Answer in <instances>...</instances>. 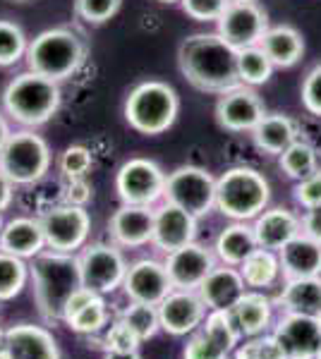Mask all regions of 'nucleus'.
<instances>
[{
    "instance_id": "nucleus-55",
    "label": "nucleus",
    "mask_w": 321,
    "mask_h": 359,
    "mask_svg": "<svg viewBox=\"0 0 321 359\" xmlns=\"http://www.w3.org/2000/svg\"><path fill=\"white\" fill-rule=\"evenodd\" d=\"M317 359H321V347H319V352H317Z\"/></svg>"
},
{
    "instance_id": "nucleus-10",
    "label": "nucleus",
    "mask_w": 321,
    "mask_h": 359,
    "mask_svg": "<svg viewBox=\"0 0 321 359\" xmlns=\"http://www.w3.org/2000/svg\"><path fill=\"white\" fill-rule=\"evenodd\" d=\"M166 172L163 168L151 158H130L120 165L115 175V189L122 204L134 206H154L163 199L166 192Z\"/></svg>"
},
{
    "instance_id": "nucleus-34",
    "label": "nucleus",
    "mask_w": 321,
    "mask_h": 359,
    "mask_svg": "<svg viewBox=\"0 0 321 359\" xmlns=\"http://www.w3.org/2000/svg\"><path fill=\"white\" fill-rule=\"evenodd\" d=\"M278 165H281V170L285 175L297 182V180L312 175V172L319 168L317 165V149H314L309 142L297 139L295 144H290V147L278 156Z\"/></svg>"
},
{
    "instance_id": "nucleus-2",
    "label": "nucleus",
    "mask_w": 321,
    "mask_h": 359,
    "mask_svg": "<svg viewBox=\"0 0 321 359\" xmlns=\"http://www.w3.org/2000/svg\"><path fill=\"white\" fill-rule=\"evenodd\" d=\"M29 276L34 283V302L39 306V314L48 323L63 321V309L67 299L81 287L77 257L44 249L29 264Z\"/></svg>"
},
{
    "instance_id": "nucleus-5",
    "label": "nucleus",
    "mask_w": 321,
    "mask_h": 359,
    "mask_svg": "<svg viewBox=\"0 0 321 359\" xmlns=\"http://www.w3.org/2000/svg\"><path fill=\"white\" fill-rule=\"evenodd\" d=\"M268 199H271L268 180L254 168H230L216 180V208L230 221H254L268 206Z\"/></svg>"
},
{
    "instance_id": "nucleus-43",
    "label": "nucleus",
    "mask_w": 321,
    "mask_h": 359,
    "mask_svg": "<svg viewBox=\"0 0 321 359\" xmlns=\"http://www.w3.org/2000/svg\"><path fill=\"white\" fill-rule=\"evenodd\" d=\"M293 196L297 201V206L307 208H314V206H321V170L312 172V175L302 177L295 182V189H293Z\"/></svg>"
},
{
    "instance_id": "nucleus-36",
    "label": "nucleus",
    "mask_w": 321,
    "mask_h": 359,
    "mask_svg": "<svg viewBox=\"0 0 321 359\" xmlns=\"http://www.w3.org/2000/svg\"><path fill=\"white\" fill-rule=\"evenodd\" d=\"M120 318L139 335V340H151L156 333L161 331L159 321V306L154 304H142V302H130L125 309L120 311Z\"/></svg>"
},
{
    "instance_id": "nucleus-31",
    "label": "nucleus",
    "mask_w": 321,
    "mask_h": 359,
    "mask_svg": "<svg viewBox=\"0 0 321 359\" xmlns=\"http://www.w3.org/2000/svg\"><path fill=\"white\" fill-rule=\"evenodd\" d=\"M237 269H240L244 285H247L249 290H266V287H273L283 278L278 252L261 249V247H256Z\"/></svg>"
},
{
    "instance_id": "nucleus-49",
    "label": "nucleus",
    "mask_w": 321,
    "mask_h": 359,
    "mask_svg": "<svg viewBox=\"0 0 321 359\" xmlns=\"http://www.w3.org/2000/svg\"><path fill=\"white\" fill-rule=\"evenodd\" d=\"M103 359H142V355H139V350H134V352H106Z\"/></svg>"
},
{
    "instance_id": "nucleus-3",
    "label": "nucleus",
    "mask_w": 321,
    "mask_h": 359,
    "mask_svg": "<svg viewBox=\"0 0 321 359\" xmlns=\"http://www.w3.org/2000/svg\"><path fill=\"white\" fill-rule=\"evenodd\" d=\"M25 57L32 72L53 82H63L81 67L86 57V43L72 29H46L29 41Z\"/></svg>"
},
{
    "instance_id": "nucleus-14",
    "label": "nucleus",
    "mask_w": 321,
    "mask_h": 359,
    "mask_svg": "<svg viewBox=\"0 0 321 359\" xmlns=\"http://www.w3.org/2000/svg\"><path fill=\"white\" fill-rule=\"evenodd\" d=\"M163 266L168 271L173 287L178 290H199V285L207 280V276L218 266L214 249L199 245V242H190V245L168 252L163 259Z\"/></svg>"
},
{
    "instance_id": "nucleus-52",
    "label": "nucleus",
    "mask_w": 321,
    "mask_h": 359,
    "mask_svg": "<svg viewBox=\"0 0 321 359\" xmlns=\"http://www.w3.org/2000/svg\"><path fill=\"white\" fill-rule=\"evenodd\" d=\"M3 345H5V331L0 328V347H3Z\"/></svg>"
},
{
    "instance_id": "nucleus-9",
    "label": "nucleus",
    "mask_w": 321,
    "mask_h": 359,
    "mask_svg": "<svg viewBox=\"0 0 321 359\" xmlns=\"http://www.w3.org/2000/svg\"><path fill=\"white\" fill-rule=\"evenodd\" d=\"M81 285L106 297L115 290H122V280L127 273V264L122 249L115 242H98V245L81 247L77 254Z\"/></svg>"
},
{
    "instance_id": "nucleus-13",
    "label": "nucleus",
    "mask_w": 321,
    "mask_h": 359,
    "mask_svg": "<svg viewBox=\"0 0 321 359\" xmlns=\"http://www.w3.org/2000/svg\"><path fill=\"white\" fill-rule=\"evenodd\" d=\"M216 25H218V34L232 48L242 50L249 46H259L268 29V17L256 0H230Z\"/></svg>"
},
{
    "instance_id": "nucleus-21",
    "label": "nucleus",
    "mask_w": 321,
    "mask_h": 359,
    "mask_svg": "<svg viewBox=\"0 0 321 359\" xmlns=\"http://www.w3.org/2000/svg\"><path fill=\"white\" fill-rule=\"evenodd\" d=\"M5 350L10 359H63L55 335L37 323H15L8 328Z\"/></svg>"
},
{
    "instance_id": "nucleus-40",
    "label": "nucleus",
    "mask_w": 321,
    "mask_h": 359,
    "mask_svg": "<svg viewBox=\"0 0 321 359\" xmlns=\"http://www.w3.org/2000/svg\"><path fill=\"white\" fill-rule=\"evenodd\" d=\"M122 0H74V13L86 25H106L118 15Z\"/></svg>"
},
{
    "instance_id": "nucleus-25",
    "label": "nucleus",
    "mask_w": 321,
    "mask_h": 359,
    "mask_svg": "<svg viewBox=\"0 0 321 359\" xmlns=\"http://www.w3.org/2000/svg\"><path fill=\"white\" fill-rule=\"evenodd\" d=\"M283 280L288 278H312L321 276V242L312 240L309 235H295L288 245L278 249Z\"/></svg>"
},
{
    "instance_id": "nucleus-23",
    "label": "nucleus",
    "mask_w": 321,
    "mask_h": 359,
    "mask_svg": "<svg viewBox=\"0 0 321 359\" xmlns=\"http://www.w3.org/2000/svg\"><path fill=\"white\" fill-rule=\"evenodd\" d=\"M273 309H276V302L264 294V290H247L232 304L230 318L242 338H254L261 333H271L276 323Z\"/></svg>"
},
{
    "instance_id": "nucleus-50",
    "label": "nucleus",
    "mask_w": 321,
    "mask_h": 359,
    "mask_svg": "<svg viewBox=\"0 0 321 359\" xmlns=\"http://www.w3.org/2000/svg\"><path fill=\"white\" fill-rule=\"evenodd\" d=\"M13 135L10 132V125H8V120L3 118V113H0V151H3V147H5V142H8V137Z\"/></svg>"
},
{
    "instance_id": "nucleus-53",
    "label": "nucleus",
    "mask_w": 321,
    "mask_h": 359,
    "mask_svg": "<svg viewBox=\"0 0 321 359\" xmlns=\"http://www.w3.org/2000/svg\"><path fill=\"white\" fill-rule=\"evenodd\" d=\"M159 3H168V5H171V3H180V0H159Z\"/></svg>"
},
{
    "instance_id": "nucleus-15",
    "label": "nucleus",
    "mask_w": 321,
    "mask_h": 359,
    "mask_svg": "<svg viewBox=\"0 0 321 359\" xmlns=\"http://www.w3.org/2000/svg\"><path fill=\"white\" fill-rule=\"evenodd\" d=\"M273 338L283 347L288 359H317L321 347V318L305 314H285L271 328Z\"/></svg>"
},
{
    "instance_id": "nucleus-12",
    "label": "nucleus",
    "mask_w": 321,
    "mask_h": 359,
    "mask_svg": "<svg viewBox=\"0 0 321 359\" xmlns=\"http://www.w3.org/2000/svg\"><path fill=\"white\" fill-rule=\"evenodd\" d=\"M230 311H209L207 318L183 347V359H230L232 350L240 345Z\"/></svg>"
},
{
    "instance_id": "nucleus-11",
    "label": "nucleus",
    "mask_w": 321,
    "mask_h": 359,
    "mask_svg": "<svg viewBox=\"0 0 321 359\" xmlns=\"http://www.w3.org/2000/svg\"><path fill=\"white\" fill-rule=\"evenodd\" d=\"M39 221L41 228H44L46 249H53V252H79L91 233V216L84 206H53Z\"/></svg>"
},
{
    "instance_id": "nucleus-20",
    "label": "nucleus",
    "mask_w": 321,
    "mask_h": 359,
    "mask_svg": "<svg viewBox=\"0 0 321 359\" xmlns=\"http://www.w3.org/2000/svg\"><path fill=\"white\" fill-rule=\"evenodd\" d=\"M197 240V218L192 213L183 211L180 206L175 204H163L156 208L154 216V245L159 252L168 254L175 252V249L190 245V242Z\"/></svg>"
},
{
    "instance_id": "nucleus-57",
    "label": "nucleus",
    "mask_w": 321,
    "mask_h": 359,
    "mask_svg": "<svg viewBox=\"0 0 321 359\" xmlns=\"http://www.w3.org/2000/svg\"><path fill=\"white\" fill-rule=\"evenodd\" d=\"M319 318H321V316H319Z\"/></svg>"
},
{
    "instance_id": "nucleus-37",
    "label": "nucleus",
    "mask_w": 321,
    "mask_h": 359,
    "mask_svg": "<svg viewBox=\"0 0 321 359\" xmlns=\"http://www.w3.org/2000/svg\"><path fill=\"white\" fill-rule=\"evenodd\" d=\"M29 41L20 25L10 20H0V67H10L27 55Z\"/></svg>"
},
{
    "instance_id": "nucleus-24",
    "label": "nucleus",
    "mask_w": 321,
    "mask_h": 359,
    "mask_svg": "<svg viewBox=\"0 0 321 359\" xmlns=\"http://www.w3.org/2000/svg\"><path fill=\"white\" fill-rule=\"evenodd\" d=\"M252 230L256 237V245L261 249L278 252L283 245H288L295 235L302 233V218L290 208L273 206L264 208L252 221Z\"/></svg>"
},
{
    "instance_id": "nucleus-16",
    "label": "nucleus",
    "mask_w": 321,
    "mask_h": 359,
    "mask_svg": "<svg viewBox=\"0 0 321 359\" xmlns=\"http://www.w3.org/2000/svg\"><path fill=\"white\" fill-rule=\"evenodd\" d=\"M209 309L202 302L197 290H178L173 287L168 297L159 304V321L161 331H166L173 338L192 335L204 323Z\"/></svg>"
},
{
    "instance_id": "nucleus-38",
    "label": "nucleus",
    "mask_w": 321,
    "mask_h": 359,
    "mask_svg": "<svg viewBox=\"0 0 321 359\" xmlns=\"http://www.w3.org/2000/svg\"><path fill=\"white\" fill-rule=\"evenodd\" d=\"M230 359H288L273 333H261L254 338H244L240 345L232 350Z\"/></svg>"
},
{
    "instance_id": "nucleus-4",
    "label": "nucleus",
    "mask_w": 321,
    "mask_h": 359,
    "mask_svg": "<svg viewBox=\"0 0 321 359\" xmlns=\"http://www.w3.org/2000/svg\"><path fill=\"white\" fill-rule=\"evenodd\" d=\"M3 108L15 123L25 127L46 125L60 108V86L37 72H22L3 91Z\"/></svg>"
},
{
    "instance_id": "nucleus-6",
    "label": "nucleus",
    "mask_w": 321,
    "mask_h": 359,
    "mask_svg": "<svg viewBox=\"0 0 321 359\" xmlns=\"http://www.w3.org/2000/svg\"><path fill=\"white\" fill-rule=\"evenodd\" d=\"M180 113V98L171 84L161 79L139 82L125 98V120L139 135H163Z\"/></svg>"
},
{
    "instance_id": "nucleus-35",
    "label": "nucleus",
    "mask_w": 321,
    "mask_h": 359,
    "mask_svg": "<svg viewBox=\"0 0 321 359\" xmlns=\"http://www.w3.org/2000/svg\"><path fill=\"white\" fill-rule=\"evenodd\" d=\"M65 323L77 335H86V338H91V335L106 331V326H108V304H106V297L96 294V297L91 299V302L86 304L84 309H79L77 314H74Z\"/></svg>"
},
{
    "instance_id": "nucleus-33",
    "label": "nucleus",
    "mask_w": 321,
    "mask_h": 359,
    "mask_svg": "<svg viewBox=\"0 0 321 359\" xmlns=\"http://www.w3.org/2000/svg\"><path fill=\"white\" fill-rule=\"evenodd\" d=\"M29 280L32 276H29V264L25 259L0 252V302L15 299L27 287Z\"/></svg>"
},
{
    "instance_id": "nucleus-32",
    "label": "nucleus",
    "mask_w": 321,
    "mask_h": 359,
    "mask_svg": "<svg viewBox=\"0 0 321 359\" xmlns=\"http://www.w3.org/2000/svg\"><path fill=\"white\" fill-rule=\"evenodd\" d=\"M273 74V62L259 46L237 50V77L244 86H259L266 84Z\"/></svg>"
},
{
    "instance_id": "nucleus-30",
    "label": "nucleus",
    "mask_w": 321,
    "mask_h": 359,
    "mask_svg": "<svg viewBox=\"0 0 321 359\" xmlns=\"http://www.w3.org/2000/svg\"><path fill=\"white\" fill-rule=\"evenodd\" d=\"M256 247H259V245H256L252 225L232 221V225L223 228L218 233V237H216L214 254H216V259H218L221 264L240 266Z\"/></svg>"
},
{
    "instance_id": "nucleus-1",
    "label": "nucleus",
    "mask_w": 321,
    "mask_h": 359,
    "mask_svg": "<svg viewBox=\"0 0 321 359\" xmlns=\"http://www.w3.org/2000/svg\"><path fill=\"white\" fill-rule=\"evenodd\" d=\"M178 65L185 79L209 94H225L240 86L237 50L216 34H192L178 48Z\"/></svg>"
},
{
    "instance_id": "nucleus-19",
    "label": "nucleus",
    "mask_w": 321,
    "mask_h": 359,
    "mask_svg": "<svg viewBox=\"0 0 321 359\" xmlns=\"http://www.w3.org/2000/svg\"><path fill=\"white\" fill-rule=\"evenodd\" d=\"M154 216H156L154 206L122 204L110 216L108 223L110 240L120 249H139L151 245V240H154Z\"/></svg>"
},
{
    "instance_id": "nucleus-39",
    "label": "nucleus",
    "mask_w": 321,
    "mask_h": 359,
    "mask_svg": "<svg viewBox=\"0 0 321 359\" xmlns=\"http://www.w3.org/2000/svg\"><path fill=\"white\" fill-rule=\"evenodd\" d=\"M101 345L106 352H134V350H139L142 340H139V335L118 316L115 321H110L106 326Z\"/></svg>"
},
{
    "instance_id": "nucleus-18",
    "label": "nucleus",
    "mask_w": 321,
    "mask_h": 359,
    "mask_svg": "<svg viewBox=\"0 0 321 359\" xmlns=\"http://www.w3.org/2000/svg\"><path fill=\"white\" fill-rule=\"evenodd\" d=\"M264 115L266 108L259 94L244 84L221 94L216 103V120L228 132H252Z\"/></svg>"
},
{
    "instance_id": "nucleus-47",
    "label": "nucleus",
    "mask_w": 321,
    "mask_h": 359,
    "mask_svg": "<svg viewBox=\"0 0 321 359\" xmlns=\"http://www.w3.org/2000/svg\"><path fill=\"white\" fill-rule=\"evenodd\" d=\"M302 233L309 235L312 240L321 242V206L307 208L302 216Z\"/></svg>"
},
{
    "instance_id": "nucleus-42",
    "label": "nucleus",
    "mask_w": 321,
    "mask_h": 359,
    "mask_svg": "<svg viewBox=\"0 0 321 359\" xmlns=\"http://www.w3.org/2000/svg\"><path fill=\"white\" fill-rule=\"evenodd\" d=\"M185 15L197 22H218L230 0H180Z\"/></svg>"
},
{
    "instance_id": "nucleus-17",
    "label": "nucleus",
    "mask_w": 321,
    "mask_h": 359,
    "mask_svg": "<svg viewBox=\"0 0 321 359\" xmlns=\"http://www.w3.org/2000/svg\"><path fill=\"white\" fill-rule=\"evenodd\" d=\"M173 290V283L168 278V271L159 259H139L127 266L125 280H122V292L130 302L154 304L159 306L168 292Z\"/></svg>"
},
{
    "instance_id": "nucleus-7",
    "label": "nucleus",
    "mask_w": 321,
    "mask_h": 359,
    "mask_svg": "<svg viewBox=\"0 0 321 359\" xmlns=\"http://www.w3.org/2000/svg\"><path fill=\"white\" fill-rule=\"evenodd\" d=\"M51 149L41 135L32 130L13 132L0 151V170L15 184H34L48 172Z\"/></svg>"
},
{
    "instance_id": "nucleus-45",
    "label": "nucleus",
    "mask_w": 321,
    "mask_h": 359,
    "mask_svg": "<svg viewBox=\"0 0 321 359\" xmlns=\"http://www.w3.org/2000/svg\"><path fill=\"white\" fill-rule=\"evenodd\" d=\"M91 196H94V189H91V184L86 182L84 177L67 180L65 194H63L65 204H70V206H84L86 208V204L91 201Z\"/></svg>"
},
{
    "instance_id": "nucleus-48",
    "label": "nucleus",
    "mask_w": 321,
    "mask_h": 359,
    "mask_svg": "<svg viewBox=\"0 0 321 359\" xmlns=\"http://www.w3.org/2000/svg\"><path fill=\"white\" fill-rule=\"evenodd\" d=\"M13 196H15V182L0 170V213L13 204Z\"/></svg>"
},
{
    "instance_id": "nucleus-22",
    "label": "nucleus",
    "mask_w": 321,
    "mask_h": 359,
    "mask_svg": "<svg viewBox=\"0 0 321 359\" xmlns=\"http://www.w3.org/2000/svg\"><path fill=\"white\" fill-rule=\"evenodd\" d=\"M249 287L244 285V278L237 266L221 264L216 266L211 273L207 276V280L199 285V297L207 304L209 311H230L232 304L247 292Z\"/></svg>"
},
{
    "instance_id": "nucleus-26",
    "label": "nucleus",
    "mask_w": 321,
    "mask_h": 359,
    "mask_svg": "<svg viewBox=\"0 0 321 359\" xmlns=\"http://www.w3.org/2000/svg\"><path fill=\"white\" fill-rule=\"evenodd\" d=\"M44 249H46V237H44V228H41V221H37V218L20 216L3 225L0 252H8L13 257L25 259V262H32Z\"/></svg>"
},
{
    "instance_id": "nucleus-29",
    "label": "nucleus",
    "mask_w": 321,
    "mask_h": 359,
    "mask_svg": "<svg viewBox=\"0 0 321 359\" xmlns=\"http://www.w3.org/2000/svg\"><path fill=\"white\" fill-rule=\"evenodd\" d=\"M254 144L261 149L264 154L271 156H281L290 144H295L300 139V127L293 118L283 113H273L264 115L261 123L252 130Z\"/></svg>"
},
{
    "instance_id": "nucleus-51",
    "label": "nucleus",
    "mask_w": 321,
    "mask_h": 359,
    "mask_svg": "<svg viewBox=\"0 0 321 359\" xmlns=\"http://www.w3.org/2000/svg\"><path fill=\"white\" fill-rule=\"evenodd\" d=\"M0 359H10V357H8V350H5V345L0 347Z\"/></svg>"
},
{
    "instance_id": "nucleus-28",
    "label": "nucleus",
    "mask_w": 321,
    "mask_h": 359,
    "mask_svg": "<svg viewBox=\"0 0 321 359\" xmlns=\"http://www.w3.org/2000/svg\"><path fill=\"white\" fill-rule=\"evenodd\" d=\"M259 48L268 55L273 67H293L305 53V39L290 25L268 27L259 41Z\"/></svg>"
},
{
    "instance_id": "nucleus-46",
    "label": "nucleus",
    "mask_w": 321,
    "mask_h": 359,
    "mask_svg": "<svg viewBox=\"0 0 321 359\" xmlns=\"http://www.w3.org/2000/svg\"><path fill=\"white\" fill-rule=\"evenodd\" d=\"M94 297H96V292H94V290H89V287H84V285H81L79 290H74V292H72V297L67 299L65 309H63V323L70 321V318L77 314L79 309H84V306L89 304Z\"/></svg>"
},
{
    "instance_id": "nucleus-44",
    "label": "nucleus",
    "mask_w": 321,
    "mask_h": 359,
    "mask_svg": "<svg viewBox=\"0 0 321 359\" xmlns=\"http://www.w3.org/2000/svg\"><path fill=\"white\" fill-rule=\"evenodd\" d=\"M302 106L307 113L321 118V65H314L302 82Z\"/></svg>"
},
{
    "instance_id": "nucleus-8",
    "label": "nucleus",
    "mask_w": 321,
    "mask_h": 359,
    "mask_svg": "<svg viewBox=\"0 0 321 359\" xmlns=\"http://www.w3.org/2000/svg\"><path fill=\"white\" fill-rule=\"evenodd\" d=\"M163 201L180 206L199 221L216 208V177L199 165L175 168L166 177Z\"/></svg>"
},
{
    "instance_id": "nucleus-27",
    "label": "nucleus",
    "mask_w": 321,
    "mask_h": 359,
    "mask_svg": "<svg viewBox=\"0 0 321 359\" xmlns=\"http://www.w3.org/2000/svg\"><path fill=\"white\" fill-rule=\"evenodd\" d=\"M285 314L321 316V276L312 278H288L278 297L273 299Z\"/></svg>"
},
{
    "instance_id": "nucleus-41",
    "label": "nucleus",
    "mask_w": 321,
    "mask_h": 359,
    "mask_svg": "<svg viewBox=\"0 0 321 359\" xmlns=\"http://www.w3.org/2000/svg\"><path fill=\"white\" fill-rule=\"evenodd\" d=\"M58 165H60V172L67 180L86 177V172L94 165V156H91V151L86 147H81V144H72V147H67L65 151L60 154Z\"/></svg>"
},
{
    "instance_id": "nucleus-56",
    "label": "nucleus",
    "mask_w": 321,
    "mask_h": 359,
    "mask_svg": "<svg viewBox=\"0 0 321 359\" xmlns=\"http://www.w3.org/2000/svg\"><path fill=\"white\" fill-rule=\"evenodd\" d=\"M22 3H25V0H22Z\"/></svg>"
},
{
    "instance_id": "nucleus-54",
    "label": "nucleus",
    "mask_w": 321,
    "mask_h": 359,
    "mask_svg": "<svg viewBox=\"0 0 321 359\" xmlns=\"http://www.w3.org/2000/svg\"><path fill=\"white\" fill-rule=\"evenodd\" d=\"M3 225H5L3 223V213H0V233H3Z\"/></svg>"
}]
</instances>
